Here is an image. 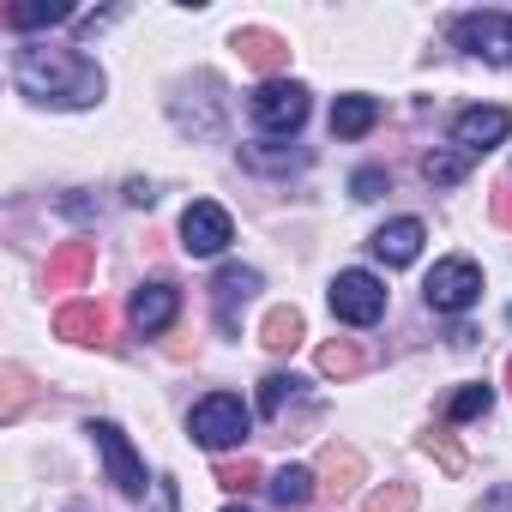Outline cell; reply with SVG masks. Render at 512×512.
<instances>
[{
  "label": "cell",
  "mask_w": 512,
  "mask_h": 512,
  "mask_svg": "<svg viewBox=\"0 0 512 512\" xmlns=\"http://www.w3.org/2000/svg\"><path fill=\"white\" fill-rule=\"evenodd\" d=\"M253 296H260V272H253V266H223V272L211 278L217 326H223V332H235V326H241V320H235V308H241V302H253Z\"/></svg>",
  "instance_id": "10"
},
{
  "label": "cell",
  "mask_w": 512,
  "mask_h": 512,
  "mask_svg": "<svg viewBox=\"0 0 512 512\" xmlns=\"http://www.w3.org/2000/svg\"><path fill=\"white\" fill-rule=\"evenodd\" d=\"M211 476H217V488L247 494V488H260V476H266V470H260V458H247V452H241V458H217V470H211Z\"/></svg>",
  "instance_id": "23"
},
{
  "label": "cell",
  "mask_w": 512,
  "mask_h": 512,
  "mask_svg": "<svg viewBox=\"0 0 512 512\" xmlns=\"http://www.w3.org/2000/svg\"><path fill=\"white\" fill-rule=\"evenodd\" d=\"M13 79L25 97L55 103V109H91L103 103V73L79 55V49H49V43H25L13 55Z\"/></svg>",
  "instance_id": "1"
},
{
  "label": "cell",
  "mask_w": 512,
  "mask_h": 512,
  "mask_svg": "<svg viewBox=\"0 0 512 512\" xmlns=\"http://www.w3.org/2000/svg\"><path fill=\"white\" fill-rule=\"evenodd\" d=\"M332 314L344 326H374L386 314V284L374 272H338L332 278Z\"/></svg>",
  "instance_id": "5"
},
{
  "label": "cell",
  "mask_w": 512,
  "mask_h": 512,
  "mask_svg": "<svg viewBox=\"0 0 512 512\" xmlns=\"http://www.w3.org/2000/svg\"><path fill=\"white\" fill-rule=\"evenodd\" d=\"M302 338H308L302 308H272V314H266V326H260V344H266V350H296Z\"/></svg>",
  "instance_id": "19"
},
{
  "label": "cell",
  "mask_w": 512,
  "mask_h": 512,
  "mask_svg": "<svg viewBox=\"0 0 512 512\" xmlns=\"http://www.w3.org/2000/svg\"><path fill=\"white\" fill-rule=\"evenodd\" d=\"M181 241H187V253L211 260V253H223V247L235 241V223H229V211H223L217 199H193L187 217H181Z\"/></svg>",
  "instance_id": "8"
},
{
  "label": "cell",
  "mask_w": 512,
  "mask_h": 512,
  "mask_svg": "<svg viewBox=\"0 0 512 512\" xmlns=\"http://www.w3.org/2000/svg\"><path fill=\"white\" fill-rule=\"evenodd\" d=\"M506 320H512V308H506Z\"/></svg>",
  "instance_id": "36"
},
{
  "label": "cell",
  "mask_w": 512,
  "mask_h": 512,
  "mask_svg": "<svg viewBox=\"0 0 512 512\" xmlns=\"http://www.w3.org/2000/svg\"><path fill=\"white\" fill-rule=\"evenodd\" d=\"M127 314H133L139 332H163V326L181 314V290H175V284H139L133 302H127Z\"/></svg>",
  "instance_id": "14"
},
{
  "label": "cell",
  "mask_w": 512,
  "mask_h": 512,
  "mask_svg": "<svg viewBox=\"0 0 512 512\" xmlns=\"http://www.w3.org/2000/svg\"><path fill=\"white\" fill-rule=\"evenodd\" d=\"M422 296H428L434 314H464V308L482 296V272H476V260H440V266L428 272Z\"/></svg>",
  "instance_id": "4"
},
{
  "label": "cell",
  "mask_w": 512,
  "mask_h": 512,
  "mask_svg": "<svg viewBox=\"0 0 512 512\" xmlns=\"http://www.w3.org/2000/svg\"><path fill=\"white\" fill-rule=\"evenodd\" d=\"M494 404V392L488 386H464V392H452L446 398V422H470V416H482Z\"/></svg>",
  "instance_id": "27"
},
{
  "label": "cell",
  "mask_w": 512,
  "mask_h": 512,
  "mask_svg": "<svg viewBox=\"0 0 512 512\" xmlns=\"http://www.w3.org/2000/svg\"><path fill=\"white\" fill-rule=\"evenodd\" d=\"M253 121H260L266 133H296L308 121V91L296 79H266L260 91H253Z\"/></svg>",
  "instance_id": "6"
},
{
  "label": "cell",
  "mask_w": 512,
  "mask_h": 512,
  "mask_svg": "<svg viewBox=\"0 0 512 512\" xmlns=\"http://www.w3.org/2000/svg\"><path fill=\"white\" fill-rule=\"evenodd\" d=\"M320 494V482H314V470H302V464H284L278 476H272V500L278 506H308Z\"/></svg>",
  "instance_id": "20"
},
{
  "label": "cell",
  "mask_w": 512,
  "mask_h": 512,
  "mask_svg": "<svg viewBox=\"0 0 512 512\" xmlns=\"http://www.w3.org/2000/svg\"><path fill=\"white\" fill-rule=\"evenodd\" d=\"M157 512H175V488H169V482L157 488Z\"/></svg>",
  "instance_id": "33"
},
{
  "label": "cell",
  "mask_w": 512,
  "mask_h": 512,
  "mask_svg": "<svg viewBox=\"0 0 512 512\" xmlns=\"http://www.w3.org/2000/svg\"><path fill=\"white\" fill-rule=\"evenodd\" d=\"M350 193H356V199H380V193H386V169H356V175H350Z\"/></svg>",
  "instance_id": "28"
},
{
  "label": "cell",
  "mask_w": 512,
  "mask_h": 512,
  "mask_svg": "<svg viewBox=\"0 0 512 512\" xmlns=\"http://www.w3.org/2000/svg\"><path fill=\"white\" fill-rule=\"evenodd\" d=\"M85 434L97 440V452H103V464H109V482H115L127 500H139V494H145V464H139V452L127 446V434H121L115 422H91Z\"/></svg>",
  "instance_id": "7"
},
{
  "label": "cell",
  "mask_w": 512,
  "mask_h": 512,
  "mask_svg": "<svg viewBox=\"0 0 512 512\" xmlns=\"http://www.w3.org/2000/svg\"><path fill=\"white\" fill-rule=\"evenodd\" d=\"M157 193H151V181H127V205H151Z\"/></svg>",
  "instance_id": "32"
},
{
  "label": "cell",
  "mask_w": 512,
  "mask_h": 512,
  "mask_svg": "<svg viewBox=\"0 0 512 512\" xmlns=\"http://www.w3.org/2000/svg\"><path fill=\"white\" fill-rule=\"evenodd\" d=\"M452 43L476 61L512 67V13H464V19H452Z\"/></svg>",
  "instance_id": "3"
},
{
  "label": "cell",
  "mask_w": 512,
  "mask_h": 512,
  "mask_svg": "<svg viewBox=\"0 0 512 512\" xmlns=\"http://www.w3.org/2000/svg\"><path fill=\"white\" fill-rule=\"evenodd\" d=\"M482 512H512V482H500V488L482 500Z\"/></svg>",
  "instance_id": "31"
},
{
  "label": "cell",
  "mask_w": 512,
  "mask_h": 512,
  "mask_svg": "<svg viewBox=\"0 0 512 512\" xmlns=\"http://www.w3.org/2000/svg\"><path fill=\"white\" fill-rule=\"evenodd\" d=\"M73 7H61V0H13L7 7V25L13 31H43V25H67Z\"/></svg>",
  "instance_id": "18"
},
{
  "label": "cell",
  "mask_w": 512,
  "mask_h": 512,
  "mask_svg": "<svg viewBox=\"0 0 512 512\" xmlns=\"http://www.w3.org/2000/svg\"><path fill=\"white\" fill-rule=\"evenodd\" d=\"M320 374H332V380H350V374H362V350L350 344V338H332V344H320Z\"/></svg>",
  "instance_id": "24"
},
{
  "label": "cell",
  "mask_w": 512,
  "mask_h": 512,
  "mask_svg": "<svg viewBox=\"0 0 512 512\" xmlns=\"http://www.w3.org/2000/svg\"><path fill=\"white\" fill-rule=\"evenodd\" d=\"M302 398V380L296 374H266L260 380V416H284V404Z\"/></svg>",
  "instance_id": "25"
},
{
  "label": "cell",
  "mask_w": 512,
  "mask_h": 512,
  "mask_svg": "<svg viewBox=\"0 0 512 512\" xmlns=\"http://www.w3.org/2000/svg\"><path fill=\"white\" fill-rule=\"evenodd\" d=\"M362 512H416V488L410 482H386L362 500Z\"/></svg>",
  "instance_id": "26"
},
{
  "label": "cell",
  "mask_w": 512,
  "mask_h": 512,
  "mask_svg": "<svg viewBox=\"0 0 512 512\" xmlns=\"http://www.w3.org/2000/svg\"><path fill=\"white\" fill-rule=\"evenodd\" d=\"M55 338H67V344H109V314L97 308V302H67L61 314H55Z\"/></svg>",
  "instance_id": "15"
},
{
  "label": "cell",
  "mask_w": 512,
  "mask_h": 512,
  "mask_svg": "<svg viewBox=\"0 0 512 512\" xmlns=\"http://www.w3.org/2000/svg\"><path fill=\"white\" fill-rule=\"evenodd\" d=\"M25 404H31V374L19 362H7V368H0V422H19Z\"/></svg>",
  "instance_id": "21"
},
{
  "label": "cell",
  "mask_w": 512,
  "mask_h": 512,
  "mask_svg": "<svg viewBox=\"0 0 512 512\" xmlns=\"http://www.w3.org/2000/svg\"><path fill=\"white\" fill-rule=\"evenodd\" d=\"M494 217L512 229V181H506V187H494Z\"/></svg>",
  "instance_id": "30"
},
{
  "label": "cell",
  "mask_w": 512,
  "mask_h": 512,
  "mask_svg": "<svg viewBox=\"0 0 512 512\" xmlns=\"http://www.w3.org/2000/svg\"><path fill=\"white\" fill-rule=\"evenodd\" d=\"M422 175H428V187H458L464 175H470V157L452 145V151H428L422 157Z\"/></svg>",
  "instance_id": "22"
},
{
  "label": "cell",
  "mask_w": 512,
  "mask_h": 512,
  "mask_svg": "<svg viewBox=\"0 0 512 512\" xmlns=\"http://www.w3.org/2000/svg\"><path fill=\"white\" fill-rule=\"evenodd\" d=\"M506 386H512V362H506Z\"/></svg>",
  "instance_id": "35"
},
{
  "label": "cell",
  "mask_w": 512,
  "mask_h": 512,
  "mask_svg": "<svg viewBox=\"0 0 512 512\" xmlns=\"http://www.w3.org/2000/svg\"><path fill=\"white\" fill-rule=\"evenodd\" d=\"M422 446H428V458H440V470H464V452H458L446 434H428Z\"/></svg>",
  "instance_id": "29"
},
{
  "label": "cell",
  "mask_w": 512,
  "mask_h": 512,
  "mask_svg": "<svg viewBox=\"0 0 512 512\" xmlns=\"http://www.w3.org/2000/svg\"><path fill=\"white\" fill-rule=\"evenodd\" d=\"M422 241H428V229L416 223V217H392V223H380L374 229V260H386V266H410L416 253H422Z\"/></svg>",
  "instance_id": "12"
},
{
  "label": "cell",
  "mask_w": 512,
  "mask_h": 512,
  "mask_svg": "<svg viewBox=\"0 0 512 512\" xmlns=\"http://www.w3.org/2000/svg\"><path fill=\"white\" fill-rule=\"evenodd\" d=\"M91 266H97V247L91 241H61L55 253H49V290H79L85 278H91Z\"/></svg>",
  "instance_id": "16"
},
{
  "label": "cell",
  "mask_w": 512,
  "mask_h": 512,
  "mask_svg": "<svg viewBox=\"0 0 512 512\" xmlns=\"http://www.w3.org/2000/svg\"><path fill=\"white\" fill-rule=\"evenodd\" d=\"M253 428V410L235 398V392H211V398H199L193 404V416H187V434L199 440V446H211V452H223V446H241V434Z\"/></svg>",
  "instance_id": "2"
},
{
  "label": "cell",
  "mask_w": 512,
  "mask_h": 512,
  "mask_svg": "<svg viewBox=\"0 0 512 512\" xmlns=\"http://www.w3.org/2000/svg\"><path fill=\"white\" fill-rule=\"evenodd\" d=\"M374 121H380V103H374V97H362V91H350V97H338V103H332V133H338V139H362Z\"/></svg>",
  "instance_id": "17"
},
{
  "label": "cell",
  "mask_w": 512,
  "mask_h": 512,
  "mask_svg": "<svg viewBox=\"0 0 512 512\" xmlns=\"http://www.w3.org/2000/svg\"><path fill=\"white\" fill-rule=\"evenodd\" d=\"M362 470H368V464H362V452H356V446H344V440H332V446L320 452L314 482H320V494H326V500H344V494L362 482Z\"/></svg>",
  "instance_id": "11"
},
{
  "label": "cell",
  "mask_w": 512,
  "mask_h": 512,
  "mask_svg": "<svg viewBox=\"0 0 512 512\" xmlns=\"http://www.w3.org/2000/svg\"><path fill=\"white\" fill-rule=\"evenodd\" d=\"M223 512H247V506H223Z\"/></svg>",
  "instance_id": "34"
},
{
  "label": "cell",
  "mask_w": 512,
  "mask_h": 512,
  "mask_svg": "<svg viewBox=\"0 0 512 512\" xmlns=\"http://www.w3.org/2000/svg\"><path fill=\"white\" fill-rule=\"evenodd\" d=\"M235 49H241V61H247L253 73H266V79H278V73L290 67V43H284L278 31H260V25L235 31Z\"/></svg>",
  "instance_id": "13"
},
{
  "label": "cell",
  "mask_w": 512,
  "mask_h": 512,
  "mask_svg": "<svg viewBox=\"0 0 512 512\" xmlns=\"http://www.w3.org/2000/svg\"><path fill=\"white\" fill-rule=\"evenodd\" d=\"M506 133H512V115L506 109H464L458 121H452V145L464 151V157H488L494 145H506Z\"/></svg>",
  "instance_id": "9"
}]
</instances>
